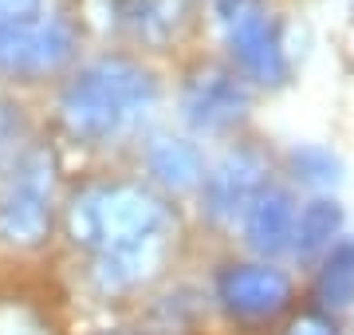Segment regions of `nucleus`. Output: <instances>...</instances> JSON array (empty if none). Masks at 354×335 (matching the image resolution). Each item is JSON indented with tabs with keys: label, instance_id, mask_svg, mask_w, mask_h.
<instances>
[{
	"label": "nucleus",
	"instance_id": "nucleus-1",
	"mask_svg": "<svg viewBox=\"0 0 354 335\" xmlns=\"http://www.w3.org/2000/svg\"><path fill=\"white\" fill-rule=\"evenodd\" d=\"M158 107V83L142 64L122 55L91 60L67 79L59 118L79 142H114L138 130Z\"/></svg>",
	"mask_w": 354,
	"mask_h": 335
},
{
	"label": "nucleus",
	"instance_id": "nucleus-2",
	"mask_svg": "<svg viewBox=\"0 0 354 335\" xmlns=\"http://www.w3.org/2000/svg\"><path fill=\"white\" fill-rule=\"evenodd\" d=\"M67 233L71 241L95 253L138 245L162 233H174V217L165 201L134 181H95L83 185L67 206Z\"/></svg>",
	"mask_w": 354,
	"mask_h": 335
},
{
	"label": "nucleus",
	"instance_id": "nucleus-3",
	"mask_svg": "<svg viewBox=\"0 0 354 335\" xmlns=\"http://www.w3.org/2000/svg\"><path fill=\"white\" fill-rule=\"evenodd\" d=\"M55 201V154L48 146L28 150L12 178L0 190V241L16 248H36L51 229Z\"/></svg>",
	"mask_w": 354,
	"mask_h": 335
},
{
	"label": "nucleus",
	"instance_id": "nucleus-4",
	"mask_svg": "<svg viewBox=\"0 0 354 335\" xmlns=\"http://www.w3.org/2000/svg\"><path fill=\"white\" fill-rule=\"evenodd\" d=\"M216 12L244 75L272 87L288 79V52L279 39V24L260 0H216Z\"/></svg>",
	"mask_w": 354,
	"mask_h": 335
},
{
	"label": "nucleus",
	"instance_id": "nucleus-5",
	"mask_svg": "<svg viewBox=\"0 0 354 335\" xmlns=\"http://www.w3.org/2000/svg\"><path fill=\"white\" fill-rule=\"evenodd\" d=\"M75 55V28L64 16L24 20L0 32V71L20 79H39L59 71Z\"/></svg>",
	"mask_w": 354,
	"mask_h": 335
},
{
	"label": "nucleus",
	"instance_id": "nucleus-6",
	"mask_svg": "<svg viewBox=\"0 0 354 335\" xmlns=\"http://www.w3.org/2000/svg\"><path fill=\"white\" fill-rule=\"evenodd\" d=\"M252 107V91L236 71L228 67H197L185 87H181V115L193 130H205V134H221V130H232L236 123H244Z\"/></svg>",
	"mask_w": 354,
	"mask_h": 335
},
{
	"label": "nucleus",
	"instance_id": "nucleus-7",
	"mask_svg": "<svg viewBox=\"0 0 354 335\" xmlns=\"http://www.w3.org/2000/svg\"><path fill=\"white\" fill-rule=\"evenodd\" d=\"M264 190H268V158L252 146H236L205 174L201 201L205 213L216 225H236Z\"/></svg>",
	"mask_w": 354,
	"mask_h": 335
},
{
	"label": "nucleus",
	"instance_id": "nucleus-8",
	"mask_svg": "<svg viewBox=\"0 0 354 335\" xmlns=\"http://www.w3.org/2000/svg\"><path fill=\"white\" fill-rule=\"evenodd\" d=\"M216 300L236 320H272L291 304V280L268 264H228L216 276Z\"/></svg>",
	"mask_w": 354,
	"mask_h": 335
},
{
	"label": "nucleus",
	"instance_id": "nucleus-9",
	"mask_svg": "<svg viewBox=\"0 0 354 335\" xmlns=\"http://www.w3.org/2000/svg\"><path fill=\"white\" fill-rule=\"evenodd\" d=\"M169 237L174 233H162V237H150V241H138V245H127V248H114V253H99L95 269H91L95 288L102 296H122V292H134L142 284H150L165 264Z\"/></svg>",
	"mask_w": 354,
	"mask_h": 335
},
{
	"label": "nucleus",
	"instance_id": "nucleus-10",
	"mask_svg": "<svg viewBox=\"0 0 354 335\" xmlns=\"http://www.w3.org/2000/svg\"><path fill=\"white\" fill-rule=\"evenodd\" d=\"M291 229H295V201L288 190L268 185L264 194L252 201V209L244 213V237L248 248L260 257H279L291 248Z\"/></svg>",
	"mask_w": 354,
	"mask_h": 335
},
{
	"label": "nucleus",
	"instance_id": "nucleus-11",
	"mask_svg": "<svg viewBox=\"0 0 354 335\" xmlns=\"http://www.w3.org/2000/svg\"><path fill=\"white\" fill-rule=\"evenodd\" d=\"M118 20L146 44H165L189 24V0H118Z\"/></svg>",
	"mask_w": 354,
	"mask_h": 335
},
{
	"label": "nucleus",
	"instance_id": "nucleus-12",
	"mask_svg": "<svg viewBox=\"0 0 354 335\" xmlns=\"http://www.w3.org/2000/svg\"><path fill=\"white\" fill-rule=\"evenodd\" d=\"M146 162H150L153 178L162 181L165 190H174V194L193 190V185L205 181V158L189 138H158L150 146Z\"/></svg>",
	"mask_w": 354,
	"mask_h": 335
},
{
	"label": "nucleus",
	"instance_id": "nucleus-13",
	"mask_svg": "<svg viewBox=\"0 0 354 335\" xmlns=\"http://www.w3.org/2000/svg\"><path fill=\"white\" fill-rule=\"evenodd\" d=\"M342 233V206L330 197H315L304 209H295V229H291V253L299 260L319 257L330 248Z\"/></svg>",
	"mask_w": 354,
	"mask_h": 335
},
{
	"label": "nucleus",
	"instance_id": "nucleus-14",
	"mask_svg": "<svg viewBox=\"0 0 354 335\" xmlns=\"http://www.w3.org/2000/svg\"><path fill=\"white\" fill-rule=\"evenodd\" d=\"M315 300L327 311H342L354 304V237H342L327 248V260L315 280Z\"/></svg>",
	"mask_w": 354,
	"mask_h": 335
},
{
	"label": "nucleus",
	"instance_id": "nucleus-15",
	"mask_svg": "<svg viewBox=\"0 0 354 335\" xmlns=\"http://www.w3.org/2000/svg\"><path fill=\"white\" fill-rule=\"evenodd\" d=\"M291 174H295V181H304L311 190H330V185L342 181V158L330 146L304 142V146L291 150Z\"/></svg>",
	"mask_w": 354,
	"mask_h": 335
},
{
	"label": "nucleus",
	"instance_id": "nucleus-16",
	"mask_svg": "<svg viewBox=\"0 0 354 335\" xmlns=\"http://www.w3.org/2000/svg\"><path fill=\"white\" fill-rule=\"evenodd\" d=\"M0 335H51V327L24 304H0Z\"/></svg>",
	"mask_w": 354,
	"mask_h": 335
},
{
	"label": "nucleus",
	"instance_id": "nucleus-17",
	"mask_svg": "<svg viewBox=\"0 0 354 335\" xmlns=\"http://www.w3.org/2000/svg\"><path fill=\"white\" fill-rule=\"evenodd\" d=\"M24 134V118H20V107H12L4 95H0V162H8L16 150V142Z\"/></svg>",
	"mask_w": 354,
	"mask_h": 335
},
{
	"label": "nucleus",
	"instance_id": "nucleus-18",
	"mask_svg": "<svg viewBox=\"0 0 354 335\" xmlns=\"http://www.w3.org/2000/svg\"><path fill=\"white\" fill-rule=\"evenodd\" d=\"M39 8V0H0V32L12 24H24V20H32Z\"/></svg>",
	"mask_w": 354,
	"mask_h": 335
},
{
	"label": "nucleus",
	"instance_id": "nucleus-19",
	"mask_svg": "<svg viewBox=\"0 0 354 335\" xmlns=\"http://www.w3.org/2000/svg\"><path fill=\"white\" fill-rule=\"evenodd\" d=\"M288 335H339V327L323 316V311H307L288 327Z\"/></svg>",
	"mask_w": 354,
	"mask_h": 335
}]
</instances>
